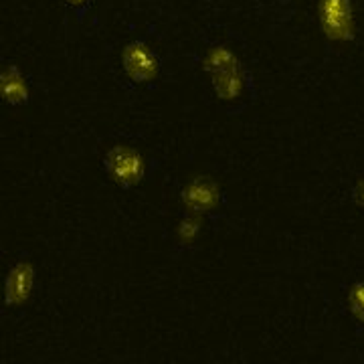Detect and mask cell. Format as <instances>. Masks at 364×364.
I'll list each match as a JSON object with an SVG mask.
<instances>
[{
    "label": "cell",
    "mask_w": 364,
    "mask_h": 364,
    "mask_svg": "<svg viewBox=\"0 0 364 364\" xmlns=\"http://www.w3.org/2000/svg\"><path fill=\"white\" fill-rule=\"evenodd\" d=\"M207 69L213 75V85L221 100H235L241 91L243 77L239 61L223 47L213 49L207 57Z\"/></svg>",
    "instance_id": "obj_1"
},
{
    "label": "cell",
    "mask_w": 364,
    "mask_h": 364,
    "mask_svg": "<svg viewBox=\"0 0 364 364\" xmlns=\"http://www.w3.org/2000/svg\"><path fill=\"white\" fill-rule=\"evenodd\" d=\"M105 170L124 188H130L144 178V158L128 146H116L105 156Z\"/></svg>",
    "instance_id": "obj_2"
},
{
    "label": "cell",
    "mask_w": 364,
    "mask_h": 364,
    "mask_svg": "<svg viewBox=\"0 0 364 364\" xmlns=\"http://www.w3.org/2000/svg\"><path fill=\"white\" fill-rule=\"evenodd\" d=\"M320 21L330 39L348 41L354 37L350 0H322Z\"/></svg>",
    "instance_id": "obj_3"
},
{
    "label": "cell",
    "mask_w": 364,
    "mask_h": 364,
    "mask_svg": "<svg viewBox=\"0 0 364 364\" xmlns=\"http://www.w3.org/2000/svg\"><path fill=\"white\" fill-rule=\"evenodd\" d=\"M124 67L136 83H146L158 75V57L146 43L136 41L124 51Z\"/></svg>",
    "instance_id": "obj_4"
},
{
    "label": "cell",
    "mask_w": 364,
    "mask_h": 364,
    "mask_svg": "<svg viewBox=\"0 0 364 364\" xmlns=\"http://www.w3.org/2000/svg\"><path fill=\"white\" fill-rule=\"evenodd\" d=\"M221 198L219 186L208 178H196L182 191V203L193 213H207Z\"/></svg>",
    "instance_id": "obj_5"
},
{
    "label": "cell",
    "mask_w": 364,
    "mask_h": 364,
    "mask_svg": "<svg viewBox=\"0 0 364 364\" xmlns=\"http://www.w3.org/2000/svg\"><path fill=\"white\" fill-rule=\"evenodd\" d=\"M33 267L28 263H18L6 277V304H23L33 289Z\"/></svg>",
    "instance_id": "obj_6"
},
{
    "label": "cell",
    "mask_w": 364,
    "mask_h": 364,
    "mask_svg": "<svg viewBox=\"0 0 364 364\" xmlns=\"http://www.w3.org/2000/svg\"><path fill=\"white\" fill-rule=\"evenodd\" d=\"M0 90H2V97L4 102L11 105H21L26 104L28 100V91H26L25 77L21 75L18 67H6L2 71V77H0Z\"/></svg>",
    "instance_id": "obj_7"
},
{
    "label": "cell",
    "mask_w": 364,
    "mask_h": 364,
    "mask_svg": "<svg viewBox=\"0 0 364 364\" xmlns=\"http://www.w3.org/2000/svg\"><path fill=\"white\" fill-rule=\"evenodd\" d=\"M348 304H350L352 314L360 322H364V282H360V284H356V286L352 287L350 294H348Z\"/></svg>",
    "instance_id": "obj_8"
},
{
    "label": "cell",
    "mask_w": 364,
    "mask_h": 364,
    "mask_svg": "<svg viewBox=\"0 0 364 364\" xmlns=\"http://www.w3.org/2000/svg\"><path fill=\"white\" fill-rule=\"evenodd\" d=\"M196 231H198V221H195V219H186V221L181 223L178 235H181L182 241H191L196 235Z\"/></svg>",
    "instance_id": "obj_9"
},
{
    "label": "cell",
    "mask_w": 364,
    "mask_h": 364,
    "mask_svg": "<svg viewBox=\"0 0 364 364\" xmlns=\"http://www.w3.org/2000/svg\"><path fill=\"white\" fill-rule=\"evenodd\" d=\"M354 198H356V203L364 207V181L358 182V186H356V191H354Z\"/></svg>",
    "instance_id": "obj_10"
},
{
    "label": "cell",
    "mask_w": 364,
    "mask_h": 364,
    "mask_svg": "<svg viewBox=\"0 0 364 364\" xmlns=\"http://www.w3.org/2000/svg\"><path fill=\"white\" fill-rule=\"evenodd\" d=\"M67 4H71V6H83V4H87V0H67Z\"/></svg>",
    "instance_id": "obj_11"
}]
</instances>
